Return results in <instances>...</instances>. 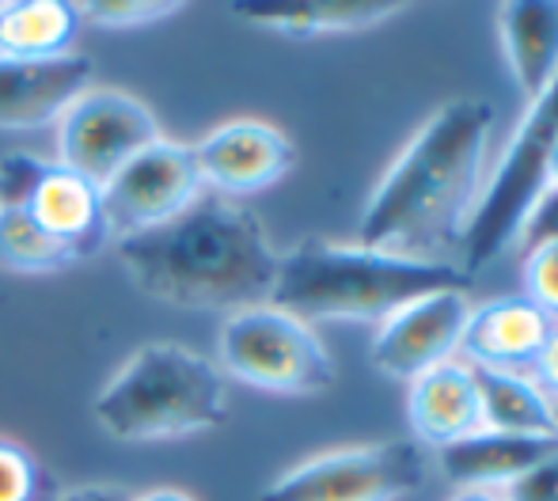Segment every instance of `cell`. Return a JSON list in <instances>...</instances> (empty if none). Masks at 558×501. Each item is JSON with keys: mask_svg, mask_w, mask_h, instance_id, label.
<instances>
[{"mask_svg": "<svg viewBox=\"0 0 558 501\" xmlns=\"http://www.w3.org/2000/svg\"><path fill=\"white\" fill-rule=\"evenodd\" d=\"M130 501H194V498L175 487H153V490H141V494H130Z\"/></svg>", "mask_w": 558, "mask_h": 501, "instance_id": "obj_29", "label": "cell"}, {"mask_svg": "<svg viewBox=\"0 0 558 501\" xmlns=\"http://www.w3.org/2000/svg\"><path fill=\"white\" fill-rule=\"evenodd\" d=\"M452 501H501L498 490H460Z\"/></svg>", "mask_w": 558, "mask_h": 501, "instance_id": "obj_30", "label": "cell"}, {"mask_svg": "<svg viewBox=\"0 0 558 501\" xmlns=\"http://www.w3.org/2000/svg\"><path fill=\"white\" fill-rule=\"evenodd\" d=\"M471 316L468 289H437V293L414 296L403 308L376 323V339L368 362L376 372L391 380H407L429 372L434 365L460 357V339Z\"/></svg>", "mask_w": 558, "mask_h": 501, "instance_id": "obj_10", "label": "cell"}, {"mask_svg": "<svg viewBox=\"0 0 558 501\" xmlns=\"http://www.w3.org/2000/svg\"><path fill=\"white\" fill-rule=\"evenodd\" d=\"M46 171H50V160H38L31 152L0 156V209H27Z\"/></svg>", "mask_w": 558, "mask_h": 501, "instance_id": "obj_25", "label": "cell"}, {"mask_svg": "<svg viewBox=\"0 0 558 501\" xmlns=\"http://www.w3.org/2000/svg\"><path fill=\"white\" fill-rule=\"evenodd\" d=\"M551 319L529 296H498L471 308L460 339V362L475 369L529 372L551 334Z\"/></svg>", "mask_w": 558, "mask_h": 501, "instance_id": "obj_13", "label": "cell"}, {"mask_svg": "<svg viewBox=\"0 0 558 501\" xmlns=\"http://www.w3.org/2000/svg\"><path fill=\"white\" fill-rule=\"evenodd\" d=\"M555 418H558V399H555Z\"/></svg>", "mask_w": 558, "mask_h": 501, "instance_id": "obj_32", "label": "cell"}, {"mask_svg": "<svg viewBox=\"0 0 558 501\" xmlns=\"http://www.w3.org/2000/svg\"><path fill=\"white\" fill-rule=\"evenodd\" d=\"M429 479V456L414 437L331 449L281 472L258 501H403Z\"/></svg>", "mask_w": 558, "mask_h": 501, "instance_id": "obj_7", "label": "cell"}, {"mask_svg": "<svg viewBox=\"0 0 558 501\" xmlns=\"http://www.w3.org/2000/svg\"><path fill=\"white\" fill-rule=\"evenodd\" d=\"M547 194H558V148H555L551 163H547Z\"/></svg>", "mask_w": 558, "mask_h": 501, "instance_id": "obj_31", "label": "cell"}, {"mask_svg": "<svg viewBox=\"0 0 558 501\" xmlns=\"http://www.w3.org/2000/svg\"><path fill=\"white\" fill-rule=\"evenodd\" d=\"M558 148V76L529 103L524 119L517 122L501 160L490 168L483 183V194L475 201V213L463 232V266L475 273L501 258L506 250L521 247L524 224L532 209L547 194V163Z\"/></svg>", "mask_w": 558, "mask_h": 501, "instance_id": "obj_5", "label": "cell"}, {"mask_svg": "<svg viewBox=\"0 0 558 501\" xmlns=\"http://www.w3.org/2000/svg\"><path fill=\"white\" fill-rule=\"evenodd\" d=\"M61 487L38 467L23 444L0 437V501H50Z\"/></svg>", "mask_w": 558, "mask_h": 501, "instance_id": "obj_22", "label": "cell"}, {"mask_svg": "<svg viewBox=\"0 0 558 501\" xmlns=\"http://www.w3.org/2000/svg\"><path fill=\"white\" fill-rule=\"evenodd\" d=\"M501 501H558V456L498 490Z\"/></svg>", "mask_w": 558, "mask_h": 501, "instance_id": "obj_26", "label": "cell"}, {"mask_svg": "<svg viewBox=\"0 0 558 501\" xmlns=\"http://www.w3.org/2000/svg\"><path fill=\"white\" fill-rule=\"evenodd\" d=\"M529 376L547 391V395L558 399V327H551L547 342L539 346V354H536V362H532Z\"/></svg>", "mask_w": 558, "mask_h": 501, "instance_id": "obj_27", "label": "cell"}, {"mask_svg": "<svg viewBox=\"0 0 558 501\" xmlns=\"http://www.w3.org/2000/svg\"><path fill=\"white\" fill-rule=\"evenodd\" d=\"M92 88V58L61 53L43 61L0 58V130L20 133L58 122Z\"/></svg>", "mask_w": 558, "mask_h": 501, "instance_id": "obj_12", "label": "cell"}, {"mask_svg": "<svg viewBox=\"0 0 558 501\" xmlns=\"http://www.w3.org/2000/svg\"><path fill=\"white\" fill-rule=\"evenodd\" d=\"M76 23H81L76 4H61V0H8V4H0V58H61V53H69Z\"/></svg>", "mask_w": 558, "mask_h": 501, "instance_id": "obj_20", "label": "cell"}, {"mask_svg": "<svg viewBox=\"0 0 558 501\" xmlns=\"http://www.w3.org/2000/svg\"><path fill=\"white\" fill-rule=\"evenodd\" d=\"M407 421L422 449H445L483 429V403H478L475 372L468 362L434 365L429 372L414 376L407 395Z\"/></svg>", "mask_w": 558, "mask_h": 501, "instance_id": "obj_15", "label": "cell"}, {"mask_svg": "<svg viewBox=\"0 0 558 501\" xmlns=\"http://www.w3.org/2000/svg\"><path fill=\"white\" fill-rule=\"evenodd\" d=\"M524 293L547 319L558 327V236L536 240L524 247V266H521Z\"/></svg>", "mask_w": 558, "mask_h": 501, "instance_id": "obj_23", "label": "cell"}, {"mask_svg": "<svg viewBox=\"0 0 558 501\" xmlns=\"http://www.w3.org/2000/svg\"><path fill=\"white\" fill-rule=\"evenodd\" d=\"M217 357L221 372L274 395H319L335 388L338 376L331 350L316 327L274 304L232 311L221 323Z\"/></svg>", "mask_w": 558, "mask_h": 501, "instance_id": "obj_6", "label": "cell"}, {"mask_svg": "<svg viewBox=\"0 0 558 501\" xmlns=\"http://www.w3.org/2000/svg\"><path fill=\"white\" fill-rule=\"evenodd\" d=\"M498 35L506 69L524 99L558 76V0H513L498 8Z\"/></svg>", "mask_w": 558, "mask_h": 501, "instance_id": "obj_17", "label": "cell"}, {"mask_svg": "<svg viewBox=\"0 0 558 501\" xmlns=\"http://www.w3.org/2000/svg\"><path fill=\"white\" fill-rule=\"evenodd\" d=\"M92 418L107 437L133 444L206 433L228 418V380L179 342H148L104 383Z\"/></svg>", "mask_w": 558, "mask_h": 501, "instance_id": "obj_4", "label": "cell"}, {"mask_svg": "<svg viewBox=\"0 0 558 501\" xmlns=\"http://www.w3.org/2000/svg\"><path fill=\"white\" fill-rule=\"evenodd\" d=\"M156 137V114L137 96L118 88H88L58 119V163L104 186Z\"/></svg>", "mask_w": 558, "mask_h": 501, "instance_id": "obj_8", "label": "cell"}, {"mask_svg": "<svg viewBox=\"0 0 558 501\" xmlns=\"http://www.w3.org/2000/svg\"><path fill=\"white\" fill-rule=\"evenodd\" d=\"M76 255L65 240L46 232L27 209H0V266L12 273H58Z\"/></svg>", "mask_w": 558, "mask_h": 501, "instance_id": "obj_21", "label": "cell"}, {"mask_svg": "<svg viewBox=\"0 0 558 501\" xmlns=\"http://www.w3.org/2000/svg\"><path fill=\"white\" fill-rule=\"evenodd\" d=\"M27 213L43 224L46 232H53L58 240H65L73 247L76 258L96 255L107 244L111 229L104 221V201H99V186L88 183L76 171L61 168L58 160H50L43 186L31 198Z\"/></svg>", "mask_w": 558, "mask_h": 501, "instance_id": "obj_18", "label": "cell"}, {"mask_svg": "<svg viewBox=\"0 0 558 501\" xmlns=\"http://www.w3.org/2000/svg\"><path fill=\"white\" fill-rule=\"evenodd\" d=\"M463 285L468 273L448 258H407L312 236L281 255L266 304L304 319L308 327L384 323L414 296Z\"/></svg>", "mask_w": 558, "mask_h": 501, "instance_id": "obj_3", "label": "cell"}, {"mask_svg": "<svg viewBox=\"0 0 558 501\" xmlns=\"http://www.w3.org/2000/svg\"><path fill=\"white\" fill-rule=\"evenodd\" d=\"M183 4H156V0H88V4H76V15L92 20L96 27H145V23L168 20Z\"/></svg>", "mask_w": 558, "mask_h": 501, "instance_id": "obj_24", "label": "cell"}, {"mask_svg": "<svg viewBox=\"0 0 558 501\" xmlns=\"http://www.w3.org/2000/svg\"><path fill=\"white\" fill-rule=\"evenodd\" d=\"M50 501H58V498H50Z\"/></svg>", "mask_w": 558, "mask_h": 501, "instance_id": "obj_33", "label": "cell"}, {"mask_svg": "<svg viewBox=\"0 0 558 501\" xmlns=\"http://www.w3.org/2000/svg\"><path fill=\"white\" fill-rule=\"evenodd\" d=\"M558 456V433H478L437 449L441 475L460 490H501Z\"/></svg>", "mask_w": 558, "mask_h": 501, "instance_id": "obj_14", "label": "cell"}, {"mask_svg": "<svg viewBox=\"0 0 558 501\" xmlns=\"http://www.w3.org/2000/svg\"><path fill=\"white\" fill-rule=\"evenodd\" d=\"M206 191L198 175V160H194V145L171 137H156L145 145L130 163L114 171L99 186V201H104V221L107 229L122 236L133 232L156 229V224L171 221L183 213L198 194Z\"/></svg>", "mask_w": 558, "mask_h": 501, "instance_id": "obj_9", "label": "cell"}, {"mask_svg": "<svg viewBox=\"0 0 558 501\" xmlns=\"http://www.w3.org/2000/svg\"><path fill=\"white\" fill-rule=\"evenodd\" d=\"M118 258L153 301L232 311L270 301L281 262L263 221L214 191H202L171 221L122 236Z\"/></svg>", "mask_w": 558, "mask_h": 501, "instance_id": "obj_2", "label": "cell"}, {"mask_svg": "<svg viewBox=\"0 0 558 501\" xmlns=\"http://www.w3.org/2000/svg\"><path fill=\"white\" fill-rule=\"evenodd\" d=\"M478 403H483V429L494 433H558L555 399L532 380L529 372L475 369Z\"/></svg>", "mask_w": 558, "mask_h": 501, "instance_id": "obj_19", "label": "cell"}, {"mask_svg": "<svg viewBox=\"0 0 558 501\" xmlns=\"http://www.w3.org/2000/svg\"><path fill=\"white\" fill-rule=\"evenodd\" d=\"M494 107L452 99L437 107L373 186L357 217V244L407 258L460 250L486 183Z\"/></svg>", "mask_w": 558, "mask_h": 501, "instance_id": "obj_1", "label": "cell"}, {"mask_svg": "<svg viewBox=\"0 0 558 501\" xmlns=\"http://www.w3.org/2000/svg\"><path fill=\"white\" fill-rule=\"evenodd\" d=\"M403 8L407 4H391V0H247V4H232V12L278 35L319 38L380 27Z\"/></svg>", "mask_w": 558, "mask_h": 501, "instance_id": "obj_16", "label": "cell"}, {"mask_svg": "<svg viewBox=\"0 0 558 501\" xmlns=\"http://www.w3.org/2000/svg\"><path fill=\"white\" fill-rule=\"evenodd\" d=\"M58 501H130V490L114 487V482H88V487L61 490Z\"/></svg>", "mask_w": 558, "mask_h": 501, "instance_id": "obj_28", "label": "cell"}, {"mask_svg": "<svg viewBox=\"0 0 558 501\" xmlns=\"http://www.w3.org/2000/svg\"><path fill=\"white\" fill-rule=\"evenodd\" d=\"M202 186L225 198L258 194L293 171L296 148L274 122L232 119L194 145Z\"/></svg>", "mask_w": 558, "mask_h": 501, "instance_id": "obj_11", "label": "cell"}]
</instances>
